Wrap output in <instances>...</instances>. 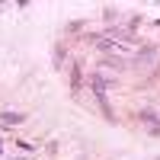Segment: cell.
I'll list each match as a JSON object with an SVG mask.
<instances>
[{
  "instance_id": "obj_1",
  "label": "cell",
  "mask_w": 160,
  "mask_h": 160,
  "mask_svg": "<svg viewBox=\"0 0 160 160\" xmlns=\"http://www.w3.org/2000/svg\"><path fill=\"white\" fill-rule=\"evenodd\" d=\"M102 45L112 48L115 55H122V58H125V55H135V45H131V42H102Z\"/></svg>"
}]
</instances>
